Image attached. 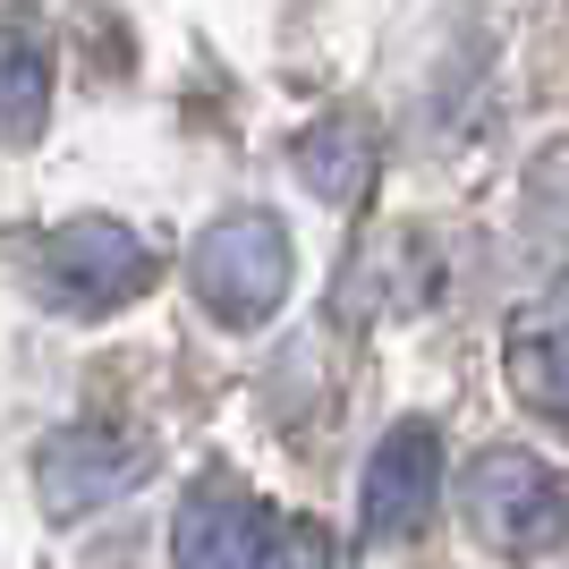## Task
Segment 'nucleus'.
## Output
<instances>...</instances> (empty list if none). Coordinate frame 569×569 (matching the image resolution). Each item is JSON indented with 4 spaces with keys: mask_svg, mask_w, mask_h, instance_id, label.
Wrapping results in <instances>:
<instances>
[{
    "mask_svg": "<svg viewBox=\"0 0 569 569\" xmlns=\"http://www.w3.org/2000/svg\"><path fill=\"white\" fill-rule=\"evenodd\" d=\"M459 510H468L476 545H493L501 561H536V552L561 545V476L545 468L536 451H485L459 485Z\"/></svg>",
    "mask_w": 569,
    "mask_h": 569,
    "instance_id": "nucleus-3",
    "label": "nucleus"
},
{
    "mask_svg": "<svg viewBox=\"0 0 569 569\" xmlns=\"http://www.w3.org/2000/svg\"><path fill=\"white\" fill-rule=\"evenodd\" d=\"M263 536H272V510L230 468H213V476H196L188 501H179L170 561L179 569H263Z\"/></svg>",
    "mask_w": 569,
    "mask_h": 569,
    "instance_id": "nucleus-6",
    "label": "nucleus"
},
{
    "mask_svg": "<svg viewBox=\"0 0 569 569\" xmlns=\"http://www.w3.org/2000/svg\"><path fill=\"white\" fill-rule=\"evenodd\" d=\"M26 281H34L43 307L94 323V315H119L153 289V247L111 213H77V221H60V230H43L26 247Z\"/></svg>",
    "mask_w": 569,
    "mask_h": 569,
    "instance_id": "nucleus-1",
    "label": "nucleus"
},
{
    "mask_svg": "<svg viewBox=\"0 0 569 569\" xmlns=\"http://www.w3.org/2000/svg\"><path fill=\"white\" fill-rule=\"evenodd\" d=\"M144 476H153V442L128 426H69L34 451V493L51 519H86L102 501L137 493Z\"/></svg>",
    "mask_w": 569,
    "mask_h": 569,
    "instance_id": "nucleus-4",
    "label": "nucleus"
},
{
    "mask_svg": "<svg viewBox=\"0 0 569 569\" xmlns=\"http://www.w3.org/2000/svg\"><path fill=\"white\" fill-rule=\"evenodd\" d=\"M375 162H382V137H375L366 111H323L315 128H298V144H289L298 188H307L315 204H332V213H357V204H366Z\"/></svg>",
    "mask_w": 569,
    "mask_h": 569,
    "instance_id": "nucleus-7",
    "label": "nucleus"
},
{
    "mask_svg": "<svg viewBox=\"0 0 569 569\" xmlns=\"http://www.w3.org/2000/svg\"><path fill=\"white\" fill-rule=\"evenodd\" d=\"M51 119V51L26 26H0V144H34Z\"/></svg>",
    "mask_w": 569,
    "mask_h": 569,
    "instance_id": "nucleus-9",
    "label": "nucleus"
},
{
    "mask_svg": "<svg viewBox=\"0 0 569 569\" xmlns=\"http://www.w3.org/2000/svg\"><path fill=\"white\" fill-rule=\"evenodd\" d=\"M501 366H510V391H519L545 426H561L569 417V323H561V298H536V307L510 315Z\"/></svg>",
    "mask_w": 569,
    "mask_h": 569,
    "instance_id": "nucleus-8",
    "label": "nucleus"
},
{
    "mask_svg": "<svg viewBox=\"0 0 569 569\" xmlns=\"http://www.w3.org/2000/svg\"><path fill=\"white\" fill-rule=\"evenodd\" d=\"M263 569H332V536L315 519H272L263 536Z\"/></svg>",
    "mask_w": 569,
    "mask_h": 569,
    "instance_id": "nucleus-10",
    "label": "nucleus"
},
{
    "mask_svg": "<svg viewBox=\"0 0 569 569\" xmlns=\"http://www.w3.org/2000/svg\"><path fill=\"white\" fill-rule=\"evenodd\" d=\"M188 281H196V298H204V315H213V323H230V332L272 323V315H281V298H289V281H298V247H289L281 213H263V204L221 213L213 230L196 238Z\"/></svg>",
    "mask_w": 569,
    "mask_h": 569,
    "instance_id": "nucleus-2",
    "label": "nucleus"
},
{
    "mask_svg": "<svg viewBox=\"0 0 569 569\" xmlns=\"http://www.w3.org/2000/svg\"><path fill=\"white\" fill-rule=\"evenodd\" d=\"M433 493H442V433H433L426 417H400V426L366 451V485H357L366 545H408V536L433 519Z\"/></svg>",
    "mask_w": 569,
    "mask_h": 569,
    "instance_id": "nucleus-5",
    "label": "nucleus"
}]
</instances>
